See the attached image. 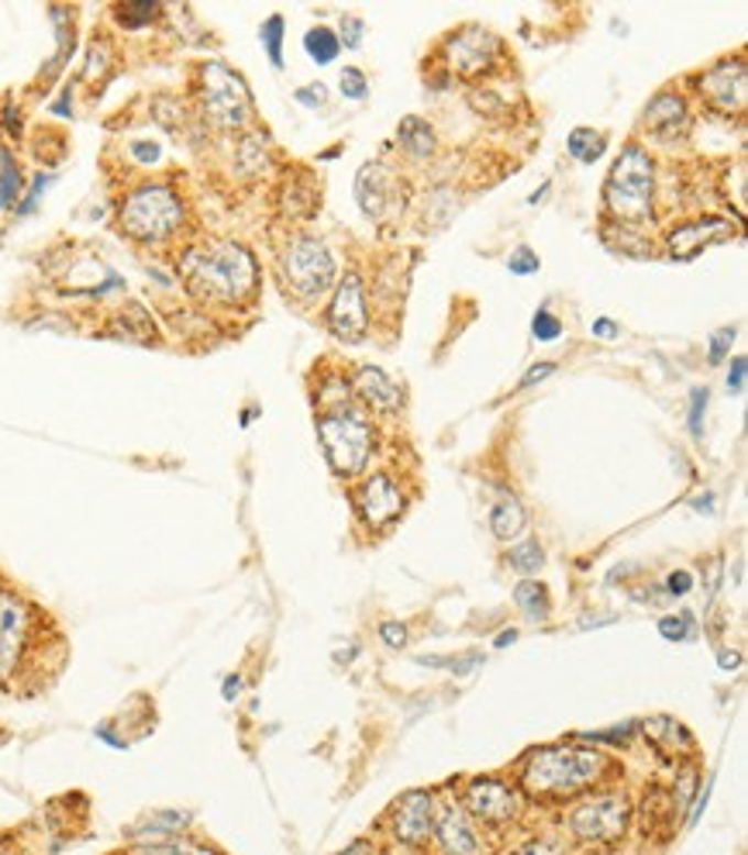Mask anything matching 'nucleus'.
<instances>
[{"instance_id":"nucleus-4","label":"nucleus","mask_w":748,"mask_h":855,"mask_svg":"<svg viewBox=\"0 0 748 855\" xmlns=\"http://www.w3.org/2000/svg\"><path fill=\"white\" fill-rule=\"evenodd\" d=\"M42 610L11 586H0V690H11L32 670L42 649Z\"/></svg>"},{"instance_id":"nucleus-42","label":"nucleus","mask_w":748,"mask_h":855,"mask_svg":"<svg viewBox=\"0 0 748 855\" xmlns=\"http://www.w3.org/2000/svg\"><path fill=\"white\" fill-rule=\"evenodd\" d=\"M131 155H135L142 166H155L159 159H163V149L155 142H131Z\"/></svg>"},{"instance_id":"nucleus-54","label":"nucleus","mask_w":748,"mask_h":855,"mask_svg":"<svg viewBox=\"0 0 748 855\" xmlns=\"http://www.w3.org/2000/svg\"><path fill=\"white\" fill-rule=\"evenodd\" d=\"M4 125H8V131L18 139L21 136V115H18V107H8V115H4Z\"/></svg>"},{"instance_id":"nucleus-5","label":"nucleus","mask_w":748,"mask_h":855,"mask_svg":"<svg viewBox=\"0 0 748 855\" xmlns=\"http://www.w3.org/2000/svg\"><path fill=\"white\" fill-rule=\"evenodd\" d=\"M317 435L321 445H325V456L332 463V469L338 476H359L372 456V445H377V432L366 418L362 408L356 404H338V408H325L317 418Z\"/></svg>"},{"instance_id":"nucleus-27","label":"nucleus","mask_w":748,"mask_h":855,"mask_svg":"<svg viewBox=\"0 0 748 855\" xmlns=\"http://www.w3.org/2000/svg\"><path fill=\"white\" fill-rule=\"evenodd\" d=\"M159 14H163V8L152 4V0H131V4H118V8L111 11V18L121 24V29H128V32L149 29V24H152Z\"/></svg>"},{"instance_id":"nucleus-49","label":"nucleus","mask_w":748,"mask_h":855,"mask_svg":"<svg viewBox=\"0 0 748 855\" xmlns=\"http://www.w3.org/2000/svg\"><path fill=\"white\" fill-rule=\"evenodd\" d=\"M555 372V366L552 362H542V366H531L528 372H524V380H521V390H528V387H534L539 380H545V377H552Z\"/></svg>"},{"instance_id":"nucleus-21","label":"nucleus","mask_w":748,"mask_h":855,"mask_svg":"<svg viewBox=\"0 0 748 855\" xmlns=\"http://www.w3.org/2000/svg\"><path fill=\"white\" fill-rule=\"evenodd\" d=\"M528 518H524V507L514 494H500V500L490 507V531L497 534L500 542H511L524 531Z\"/></svg>"},{"instance_id":"nucleus-46","label":"nucleus","mask_w":748,"mask_h":855,"mask_svg":"<svg viewBox=\"0 0 748 855\" xmlns=\"http://www.w3.org/2000/svg\"><path fill=\"white\" fill-rule=\"evenodd\" d=\"M342 42L349 45V48H359V42H362V21L345 18V21H342Z\"/></svg>"},{"instance_id":"nucleus-57","label":"nucleus","mask_w":748,"mask_h":855,"mask_svg":"<svg viewBox=\"0 0 748 855\" xmlns=\"http://www.w3.org/2000/svg\"><path fill=\"white\" fill-rule=\"evenodd\" d=\"M720 665H725V670H731V665H738V656H725V662H720Z\"/></svg>"},{"instance_id":"nucleus-38","label":"nucleus","mask_w":748,"mask_h":855,"mask_svg":"<svg viewBox=\"0 0 748 855\" xmlns=\"http://www.w3.org/2000/svg\"><path fill=\"white\" fill-rule=\"evenodd\" d=\"M342 94L345 97H353V100H362L369 90H366V76L359 73V69H345L342 73Z\"/></svg>"},{"instance_id":"nucleus-56","label":"nucleus","mask_w":748,"mask_h":855,"mask_svg":"<svg viewBox=\"0 0 748 855\" xmlns=\"http://www.w3.org/2000/svg\"><path fill=\"white\" fill-rule=\"evenodd\" d=\"M518 638V631L514 628H507V631H500V638H497V646L503 649V646H511V641Z\"/></svg>"},{"instance_id":"nucleus-19","label":"nucleus","mask_w":748,"mask_h":855,"mask_svg":"<svg viewBox=\"0 0 748 855\" xmlns=\"http://www.w3.org/2000/svg\"><path fill=\"white\" fill-rule=\"evenodd\" d=\"M356 393L366 408H372L377 414H397L400 411V387L387 377L377 366H362L356 372Z\"/></svg>"},{"instance_id":"nucleus-14","label":"nucleus","mask_w":748,"mask_h":855,"mask_svg":"<svg viewBox=\"0 0 748 855\" xmlns=\"http://www.w3.org/2000/svg\"><path fill=\"white\" fill-rule=\"evenodd\" d=\"M701 97L717 115L745 111V59H720L701 76Z\"/></svg>"},{"instance_id":"nucleus-52","label":"nucleus","mask_w":748,"mask_h":855,"mask_svg":"<svg viewBox=\"0 0 748 855\" xmlns=\"http://www.w3.org/2000/svg\"><path fill=\"white\" fill-rule=\"evenodd\" d=\"M594 335L604 338V342H610V338H618V325H614L610 317H597V321H594Z\"/></svg>"},{"instance_id":"nucleus-13","label":"nucleus","mask_w":748,"mask_h":855,"mask_svg":"<svg viewBox=\"0 0 748 855\" xmlns=\"http://www.w3.org/2000/svg\"><path fill=\"white\" fill-rule=\"evenodd\" d=\"M390 832L400 845L421 848L427 838L435 835V800L432 793L414 790L404 800H397V808L390 811Z\"/></svg>"},{"instance_id":"nucleus-17","label":"nucleus","mask_w":748,"mask_h":855,"mask_svg":"<svg viewBox=\"0 0 748 855\" xmlns=\"http://www.w3.org/2000/svg\"><path fill=\"white\" fill-rule=\"evenodd\" d=\"M720 238H731V225L720 218H701V221H683L680 228H673L670 235V252L680 259L697 256L701 249L720 242Z\"/></svg>"},{"instance_id":"nucleus-23","label":"nucleus","mask_w":748,"mask_h":855,"mask_svg":"<svg viewBox=\"0 0 748 855\" xmlns=\"http://www.w3.org/2000/svg\"><path fill=\"white\" fill-rule=\"evenodd\" d=\"M646 735L652 745H659L662 753H693V738L686 735L683 725H676L673 717H652L646 721Z\"/></svg>"},{"instance_id":"nucleus-20","label":"nucleus","mask_w":748,"mask_h":855,"mask_svg":"<svg viewBox=\"0 0 748 855\" xmlns=\"http://www.w3.org/2000/svg\"><path fill=\"white\" fill-rule=\"evenodd\" d=\"M390 186L393 176L383 163H366L356 183V194H359V207L369 214V218H383L387 204H390Z\"/></svg>"},{"instance_id":"nucleus-24","label":"nucleus","mask_w":748,"mask_h":855,"mask_svg":"<svg viewBox=\"0 0 748 855\" xmlns=\"http://www.w3.org/2000/svg\"><path fill=\"white\" fill-rule=\"evenodd\" d=\"M24 194V173L18 166V159L0 149V210H14Z\"/></svg>"},{"instance_id":"nucleus-3","label":"nucleus","mask_w":748,"mask_h":855,"mask_svg":"<svg viewBox=\"0 0 748 855\" xmlns=\"http://www.w3.org/2000/svg\"><path fill=\"white\" fill-rule=\"evenodd\" d=\"M186 225V204L170 183H142L118 207V228L131 242L163 246Z\"/></svg>"},{"instance_id":"nucleus-35","label":"nucleus","mask_w":748,"mask_h":855,"mask_svg":"<svg viewBox=\"0 0 748 855\" xmlns=\"http://www.w3.org/2000/svg\"><path fill=\"white\" fill-rule=\"evenodd\" d=\"M559 332H563V325H559V317H555L552 311H539V314H534V321H531V335L539 338V342H555V338H559Z\"/></svg>"},{"instance_id":"nucleus-10","label":"nucleus","mask_w":748,"mask_h":855,"mask_svg":"<svg viewBox=\"0 0 748 855\" xmlns=\"http://www.w3.org/2000/svg\"><path fill=\"white\" fill-rule=\"evenodd\" d=\"M466 811L473 821L487 824V827H507L518 811H521V797L518 790L507 783V780H497V777H479L466 787Z\"/></svg>"},{"instance_id":"nucleus-58","label":"nucleus","mask_w":748,"mask_h":855,"mask_svg":"<svg viewBox=\"0 0 748 855\" xmlns=\"http://www.w3.org/2000/svg\"><path fill=\"white\" fill-rule=\"evenodd\" d=\"M387 855H418V852H387Z\"/></svg>"},{"instance_id":"nucleus-11","label":"nucleus","mask_w":748,"mask_h":855,"mask_svg":"<svg viewBox=\"0 0 748 855\" xmlns=\"http://www.w3.org/2000/svg\"><path fill=\"white\" fill-rule=\"evenodd\" d=\"M328 328L342 342H362L369 332V304L362 293L359 273H345V280L335 290V301L328 307Z\"/></svg>"},{"instance_id":"nucleus-50","label":"nucleus","mask_w":748,"mask_h":855,"mask_svg":"<svg viewBox=\"0 0 748 855\" xmlns=\"http://www.w3.org/2000/svg\"><path fill=\"white\" fill-rule=\"evenodd\" d=\"M52 115H56V118H73V87H63L56 104H52Z\"/></svg>"},{"instance_id":"nucleus-2","label":"nucleus","mask_w":748,"mask_h":855,"mask_svg":"<svg viewBox=\"0 0 748 855\" xmlns=\"http://www.w3.org/2000/svg\"><path fill=\"white\" fill-rule=\"evenodd\" d=\"M607 759L594 748L549 745L531 753L521 766V787L534 800H570L583 790L597 787L607 777Z\"/></svg>"},{"instance_id":"nucleus-47","label":"nucleus","mask_w":748,"mask_h":855,"mask_svg":"<svg viewBox=\"0 0 748 855\" xmlns=\"http://www.w3.org/2000/svg\"><path fill=\"white\" fill-rule=\"evenodd\" d=\"M665 586H670L673 597H686L693 591V576L686 570H676V573H670V583H665Z\"/></svg>"},{"instance_id":"nucleus-15","label":"nucleus","mask_w":748,"mask_h":855,"mask_svg":"<svg viewBox=\"0 0 748 855\" xmlns=\"http://www.w3.org/2000/svg\"><path fill=\"white\" fill-rule=\"evenodd\" d=\"M356 507L369 528H390L400 518V511H404V490L393 484V476L377 473L359 487Z\"/></svg>"},{"instance_id":"nucleus-31","label":"nucleus","mask_w":748,"mask_h":855,"mask_svg":"<svg viewBox=\"0 0 748 855\" xmlns=\"http://www.w3.org/2000/svg\"><path fill=\"white\" fill-rule=\"evenodd\" d=\"M145 855H218V852H214L210 845L186 838V835H176V838H166V842L145 845Z\"/></svg>"},{"instance_id":"nucleus-18","label":"nucleus","mask_w":748,"mask_h":855,"mask_svg":"<svg viewBox=\"0 0 748 855\" xmlns=\"http://www.w3.org/2000/svg\"><path fill=\"white\" fill-rule=\"evenodd\" d=\"M646 128L655 131L662 142L683 139L686 131H690V111H686L683 97H676V94H659V97L649 104V111H646Z\"/></svg>"},{"instance_id":"nucleus-7","label":"nucleus","mask_w":748,"mask_h":855,"mask_svg":"<svg viewBox=\"0 0 748 855\" xmlns=\"http://www.w3.org/2000/svg\"><path fill=\"white\" fill-rule=\"evenodd\" d=\"M197 94H200V107H204V118H210L218 128H246L249 118H252V97H249V87L246 79L238 76L231 66L225 63H204L200 66V84H197Z\"/></svg>"},{"instance_id":"nucleus-29","label":"nucleus","mask_w":748,"mask_h":855,"mask_svg":"<svg viewBox=\"0 0 748 855\" xmlns=\"http://www.w3.org/2000/svg\"><path fill=\"white\" fill-rule=\"evenodd\" d=\"M604 149H607V139L600 136V131L576 128L570 136V152L579 159V163H597V159L604 155Z\"/></svg>"},{"instance_id":"nucleus-22","label":"nucleus","mask_w":748,"mask_h":855,"mask_svg":"<svg viewBox=\"0 0 748 855\" xmlns=\"http://www.w3.org/2000/svg\"><path fill=\"white\" fill-rule=\"evenodd\" d=\"M186 824H191V814H180V811H159L152 818H145L139 827H131V838H142L145 845H155V842H166V838H176L186 832Z\"/></svg>"},{"instance_id":"nucleus-40","label":"nucleus","mask_w":748,"mask_h":855,"mask_svg":"<svg viewBox=\"0 0 748 855\" xmlns=\"http://www.w3.org/2000/svg\"><path fill=\"white\" fill-rule=\"evenodd\" d=\"M635 732H638V725L631 721V725H625V728L594 732V735H586V738H590V742H614V745H625V742H631V738H635Z\"/></svg>"},{"instance_id":"nucleus-44","label":"nucleus","mask_w":748,"mask_h":855,"mask_svg":"<svg viewBox=\"0 0 748 855\" xmlns=\"http://www.w3.org/2000/svg\"><path fill=\"white\" fill-rule=\"evenodd\" d=\"M380 635H383V641H387L390 649H404V641H408V628L397 625V621H387V625L380 628Z\"/></svg>"},{"instance_id":"nucleus-9","label":"nucleus","mask_w":748,"mask_h":855,"mask_svg":"<svg viewBox=\"0 0 748 855\" xmlns=\"http://www.w3.org/2000/svg\"><path fill=\"white\" fill-rule=\"evenodd\" d=\"M280 270H283V280L293 297L317 301L321 293L335 283V256L328 252L325 242H317V238L297 235L286 242L283 256H280Z\"/></svg>"},{"instance_id":"nucleus-28","label":"nucleus","mask_w":748,"mask_h":855,"mask_svg":"<svg viewBox=\"0 0 748 855\" xmlns=\"http://www.w3.org/2000/svg\"><path fill=\"white\" fill-rule=\"evenodd\" d=\"M514 600H518V607L528 614L531 621H545V618H549V591H545V586H542L539 580H524V583H518Z\"/></svg>"},{"instance_id":"nucleus-16","label":"nucleus","mask_w":748,"mask_h":855,"mask_svg":"<svg viewBox=\"0 0 748 855\" xmlns=\"http://www.w3.org/2000/svg\"><path fill=\"white\" fill-rule=\"evenodd\" d=\"M435 838H438V845H442L445 855H476V852H479L476 824H473V818H469L463 808H456V804H448V808L442 811V818L435 821Z\"/></svg>"},{"instance_id":"nucleus-34","label":"nucleus","mask_w":748,"mask_h":855,"mask_svg":"<svg viewBox=\"0 0 748 855\" xmlns=\"http://www.w3.org/2000/svg\"><path fill=\"white\" fill-rule=\"evenodd\" d=\"M52 180H56L52 173H35V180H32V191H24V194H21V201H18V207H14V214H18V218H24V214H32V210L39 207V201H42V194H45L48 186H52Z\"/></svg>"},{"instance_id":"nucleus-30","label":"nucleus","mask_w":748,"mask_h":855,"mask_svg":"<svg viewBox=\"0 0 748 855\" xmlns=\"http://www.w3.org/2000/svg\"><path fill=\"white\" fill-rule=\"evenodd\" d=\"M304 48H307V56L314 59V63H332L335 56H338V35L335 32H328V29H311L307 35H304Z\"/></svg>"},{"instance_id":"nucleus-36","label":"nucleus","mask_w":748,"mask_h":855,"mask_svg":"<svg viewBox=\"0 0 748 855\" xmlns=\"http://www.w3.org/2000/svg\"><path fill=\"white\" fill-rule=\"evenodd\" d=\"M704 408H707V390H693L690 393V435L701 439L704 435Z\"/></svg>"},{"instance_id":"nucleus-48","label":"nucleus","mask_w":748,"mask_h":855,"mask_svg":"<svg viewBox=\"0 0 748 855\" xmlns=\"http://www.w3.org/2000/svg\"><path fill=\"white\" fill-rule=\"evenodd\" d=\"M745 372H748V362L738 356V359L731 362V372H728V390H731V393H741V390H745Z\"/></svg>"},{"instance_id":"nucleus-43","label":"nucleus","mask_w":748,"mask_h":855,"mask_svg":"<svg viewBox=\"0 0 748 855\" xmlns=\"http://www.w3.org/2000/svg\"><path fill=\"white\" fill-rule=\"evenodd\" d=\"M731 342H735V328H720V332L711 338V362L725 359V353L731 349Z\"/></svg>"},{"instance_id":"nucleus-6","label":"nucleus","mask_w":748,"mask_h":855,"mask_svg":"<svg viewBox=\"0 0 748 855\" xmlns=\"http://www.w3.org/2000/svg\"><path fill=\"white\" fill-rule=\"evenodd\" d=\"M607 210L628 225H641L652 218L655 201V163L646 149L628 145L607 176Z\"/></svg>"},{"instance_id":"nucleus-45","label":"nucleus","mask_w":748,"mask_h":855,"mask_svg":"<svg viewBox=\"0 0 748 855\" xmlns=\"http://www.w3.org/2000/svg\"><path fill=\"white\" fill-rule=\"evenodd\" d=\"M107 63H111V52H107V45H104V42H97V45L90 48V59H87V73H84V76H90V79H94V73H100Z\"/></svg>"},{"instance_id":"nucleus-1","label":"nucleus","mask_w":748,"mask_h":855,"mask_svg":"<svg viewBox=\"0 0 748 855\" xmlns=\"http://www.w3.org/2000/svg\"><path fill=\"white\" fill-rule=\"evenodd\" d=\"M176 270H180L186 293L207 307H238V304H246L259 286L256 256L246 246L225 242V238L186 246L180 252Z\"/></svg>"},{"instance_id":"nucleus-37","label":"nucleus","mask_w":748,"mask_h":855,"mask_svg":"<svg viewBox=\"0 0 748 855\" xmlns=\"http://www.w3.org/2000/svg\"><path fill=\"white\" fill-rule=\"evenodd\" d=\"M539 256H534L531 249H514L511 252V259H507V270H511L514 277H531V273H539Z\"/></svg>"},{"instance_id":"nucleus-33","label":"nucleus","mask_w":748,"mask_h":855,"mask_svg":"<svg viewBox=\"0 0 748 855\" xmlns=\"http://www.w3.org/2000/svg\"><path fill=\"white\" fill-rule=\"evenodd\" d=\"M542 563H545V555H542V545H539V542H524V545L511 549V566H514L518 573H524V576L539 573Z\"/></svg>"},{"instance_id":"nucleus-41","label":"nucleus","mask_w":748,"mask_h":855,"mask_svg":"<svg viewBox=\"0 0 748 855\" xmlns=\"http://www.w3.org/2000/svg\"><path fill=\"white\" fill-rule=\"evenodd\" d=\"M511 855H563V848H559L555 842H549V838H531L521 848H514Z\"/></svg>"},{"instance_id":"nucleus-25","label":"nucleus","mask_w":748,"mask_h":855,"mask_svg":"<svg viewBox=\"0 0 748 855\" xmlns=\"http://www.w3.org/2000/svg\"><path fill=\"white\" fill-rule=\"evenodd\" d=\"M115 328H118V335H124L131 342H152L155 338V325H152V317L142 304H124L115 317Z\"/></svg>"},{"instance_id":"nucleus-39","label":"nucleus","mask_w":748,"mask_h":855,"mask_svg":"<svg viewBox=\"0 0 748 855\" xmlns=\"http://www.w3.org/2000/svg\"><path fill=\"white\" fill-rule=\"evenodd\" d=\"M659 631H662V638H670V641L686 638L690 635V614H683V618H662Z\"/></svg>"},{"instance_id":"nucleus-53","label":"nucleus","mask_w":748,"mask_h":855,"mask_svg":"<svg viewBox=\"0 0 748 855\" xmlns=\"http://www.w3.org/2000/svg\"><path fill=\"white\" fill-rule=\"evenodd\" d=\"M221 693H225V701H235V697H238V693H242V677H228V680H225V690H221Z\"/></svg>"},{"instance_id":"nucleus-26","label":"nucleus","mask_w":748,"mask_h":855,"mask_svg":"<svg viewBox=\"0 0 748 855\" xmlns=\"http://www.w3.org/2000/svg\"><path fill=\"white\" fill-rule=\"evenodd\" d=\"M400 145H404L414 159H424L435 152V131L421 118H404L400 121Z\"/></svg>"},{"instance_id":"nucleus-8","label":"nucleus","mask_w":748,"mask_h":855,"mask_svg":"<svg viewBox=\"0 0 748 855\" xmlns=\"http://www.w3.org/2000/svg\"><path fill=\"white\" fill-rule=\"evenodd\" d=\"M631 821V800L625 793H594L570 808L566 827L583 845H618Z\"/></svg>"},{"instance_id":"nucleus-51","label":"nucleus","mask_w":748,"mask_h":855,"mask_svg":"<svg viewBox=\"0 0 748 855\" xmlns=\"http://www.w3.org/2000/svg\"><path fill=\"white\" fill-rule=\"evenodd\" d=\"M711 790H714V780H707V787L693 797V811H690V824H697L701 821V814H704V808H707V797H711Z\"/></svg>"},{"instance_id":"nucleus-55","label":"nucleus","mask_w":748,"mask_h":855,"mask_svg":"<svg viewBox=\"0 0 748 855\" xmlns=\"http://www.w3.org/2000/svg\"><path fill=\"white\" fill-rule=\"evenodd\" d=\"M297 100H304V104H321V100H325V90H297Z\"/></svg>"},{"instance_id":"nucleus-32","label":"nucleus","mask_w":748,"mask_h":855,"mask_svg":"<svg viewBox=\"0 0 748 855\" xmlns=\"http://www.w3.org/2000/svg\"><path fill=\"white\" fill-rule=\"evenodd\" d=\"M259 39L265 45V56H270V63L280 69L283 66V18L273 14L270 21H265L262 29H259Z\"/></svg>"},{"instance_id":"nucleus-12","label":"nucleus","mask_w":748,"mask_h":855,"mask_svg":"<svg viewBox=\"0 0 748 855\" xmlns=\"http://www.w3.org/2000/svg\"><path fill=\"white\" fill-rule=\"evenodd\" d=\"M445 56H448V66L459 76L476 79V76L490 73L494 63L500 59V39L484 32V29H476V24H469V29H463L459 35L448 39Z\"/></svg>"}]
</instances>
